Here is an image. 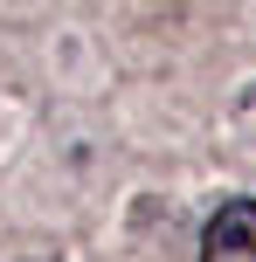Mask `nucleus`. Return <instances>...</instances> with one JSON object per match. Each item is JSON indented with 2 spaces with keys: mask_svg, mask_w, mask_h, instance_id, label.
Returning <instances> with one entry per match:
<instances>
[{
  "mask_svg": "<svg viewBox=\"0 0 256 262\" xmlns=\"http://www.w3.org/2000/svg\"><path fill=\"white\" fill-rule=\"evenodd\" d=\"M201 262H256V200L215 207V221L201 235Z\"/></svg>",
  "mask_w": 256,
  "mask_h": 262,
  "instance_id": "1",
  "label": "nucleus"
}]
</instances>
